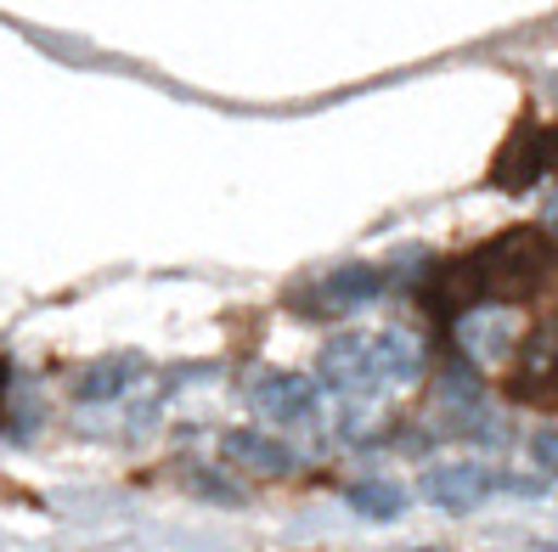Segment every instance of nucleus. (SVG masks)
<instances>
[{"label": "nucleus", "instance_id": "6e6552de", "mask_svg": "<svg viewBox=\"0 0 558 552\" xmlns=\"http://www.w3.org/2000/svg\"><path fill=\"white\" fill-rule=\"evenodd\" d=\"M136 378H142V361H136V355H113V361H96V367L80 372L74 395H80V401H119Z\"/></svg>", "mask_w": 558, "mask_h": 552}, {"label": "nucleus", "instance_id": "39448f33", "mask_svg": "<svg viewBox=\"0 0 558 552\" xmlns=\"http://www.w3.org/2000/svg\"><path fill=\"white\" fill-rule=\"evenodd\" d=\"M220 451L232 463H243V468H254V474H288L293 468V451L277 440V434H266V429H232L220 440Z\"/></svg>", "mask_w": 558, "mask_h": 552}, {"label": "nucleus", "instance_id": "f03ea898", "mask_svg": "<svg viewBox=\"0 0 558 552\" xmlns=\"http://www.w3.org/2000/svg\"><path fill=\"white\" fill-rule=\"evenodd\" d=\"M497 474L480 468V463H446V468H429L423 474V502L440 507V513H474L490 491H497Z\"/></svg>", "mask_w": 558, "mask_h": 552}, {"label": "nucleus", "instance_id": "ddd939ff", "mask_svg": "<svg viewBox=\"0 0 558 552\" xmlns=\"http://www.w3.org/2000/svg\"><path fill=\"white\" fill-rule=\"evenodd\" d=\"M542 147H547V164L558 170V124H553V130H547V136H542Z\"/></svg>", "mask_w": 558, "mask_h": 552}, {"label": "nucleus", "instance_id": "f8f14e48", "mask_svg": "<svg viewBox=\"0 0 558 552\" xmlns=\"http://www.w3.org/2000/svg\"><path fill=\"white\" fill-rule=\"evenodd\" d=\"M531 463L547 468V474H558V429H536L531 434Z\"/></svg>", "mask_w": 558, "mask_h": 552}, {"label": "nucleus", "instance_id": "0eeeda50", "mask_svg": "<svg viewBox=\"0 0 558 552\" xmlns=\"http://www.w3.org/2000/svg\"><path fill=\"white\" fill-rule=\"evenodd\" d=\"M378 271L373 266H339L333 277L316 282V310H350V305H367L378 299Z\"/></svg>", "mask_w": 558, "mask_h": 552}, {"label": "nucleus", "instance_id": "7ed1b4c3", "mask_svg": "<svg viewBox=\"0 0 558 552\" xmlns=\"http://www.w3.org/2000/svg\"><path fill=\"white\" fill-rule=\"evenodd\" d=\"M248 401L266 412V417H282V424H305L316 417V383L305 372H259L248 383Z\"/></svg>", "mask_w": 558, "mask_h": 552}, {"label": "nucleus", "instance_id": "f257e3e1", "mask_svg": "<svg viewBox=\"0 0 558 552\" xmlns=\"http://www.w3.org/2000/svg\"><path fill=\"white\" fill-rule=\"evenodd\" d=\"M469 266H474V282L485 299H531L542 277L553 271V237L519 225V232H502L497 243H485Z\"/></svg>", "mask_w": 558, "mask_h": 552}, {"label": "nucleus", "instance_id": "1a4fd4ad", "mask_svg": "<svg viewBox=\"0 0 558 552\" xmlns=\"http://www.w3.org/2000/svg\"><path fill=\"white\" fill-rule=\"evenodd\" d=\"M350 507L361 518H378V525H389V518L407 513V484L396 479H355L350 484Z\"/></svg>", "mask_w": 558, "mask_h": 552}, {"label": "nucleus", "instance_id": "20e7f679", "mask_svg": "<svg viewBox=\"0 0 558 552\" xmlns=\"http://www.w3.org/2000/svg\"><path fill=\"white\" fill-rule=\"evenodd\" d=\"M322 378L344 389V395H355V389H373L378 383V361H373V339L361 333H339L333 344L322 349Z\"/></svg>", "mask_w": 558, "mask_h": 552}, {"label": "nucleus", "instance_id": "9b49d317", "mask_svg": "<svg viewBox=\"0 0 558 552\" xmlns=\"http://www.w3.org/2000/svg\"><path fill=\"white\" fill-rule=\"evenodd\" d=\"M463 344L480 355V361H490V355H508L513 333H508L502 316H490V321H469V328H463Z\"/></svg>", "mask_w": 558, "mask_h": 552}, {"label": "nucleus", "instance_id": "4468645a", "mask_svg": "<svg viewBox=\"0 0 558 552\" xmlns=\"http://www.w3.org/2000/svg\"><path fill=\"white\" fill-rule=\"evenodd\" d=\"M412 552H440V547H412Z\"/></svg>", "mask_w": 558, "mask_h": 552}, {"label": "nucleus", "instance_id": "423d86ee", "mask_svg": "<svg viewBox=\"0 0 558 552\" xmlns=\"http://www.w3.org/2000/svg\"><path fill=\"white\" fill-rule=\"evenodd\" d=\"M542 164H547L542 136H536V130H519V136L502 147V158L490 164V181L508 186V192H524V186H531V181L542 175Z\"/></svg>", "mask_w": 558, "mask_h": 552}, {"label": "nucleus", "instance_id": "9d476101", "mask_svg": "<svg viewBox=\"0 0 558 552\" xmlns=\"http://www.w3.org/2000/svg\"><path fill=\"white\" fill-rule=\"evenodd\" d=\"M373 361H378V383H407V378H417L423 355H417V344L407 333H378L373 339Z\"/></svg>", "mask_w": 558, "mask_h": 552}]
</instances>
